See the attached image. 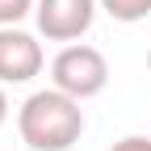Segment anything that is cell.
<instances>
[{"label":"cell","instance_id":"6da1fadb","mask_svg":"<svg viewBox=\"0 0 151 151\" xmlns=\"http://www.w3.org/2000/svg\"><path fill=\"white\" fill-rule=\"evenodd\" d=\"M17 130H21V143L29 151H67L84 134V109L76 97L50 84L25 97V105L17 109Z\"/></svg>","mask_w":151,"mask_h":151},{"label":"cell","instance_id":"8992f818","mask_svg":"<svg viewBox=\"0 0 151 151\" xmlns=\"http://www.w3.org/2000/svg\"><path fill=\"white\" fill-rule=\"evenodd\" d=\"M38 9V0H0V25H21Z\"/></svg>","mask_w":151,"mask_h":151},{"label":"cell","instance_id":"52a82bcc","mask_svg":"<svg viewBox=\"0 0 151 151\" xmlns=\"http://www.w3.org/2000/svg\"><path fill=\"white\" fill-rule=\"evenodd\" d=\"M109 151H151V139L147 134H126V139H118Z\"/></svg>","mask_w":151,"mask_h":151},{"label":"cell","instance_id":"7a4b0ae2","mask_svg":"<svg viewBox=\"0 0 151 151\" xmlns=\"http://www.w3.org/2000/svg\"><path fill=\"white\" fill-rule=\"evenodd\" d=\"M50 80H55L59 92H67V97H76V101H88V97H101L105 92L109 63H105V55L97 46L67 42L59 55H55V63H50Z\"/></svg>","mask_w":151,"mask_h":151},{"label":"cell","instance_id":"9c48e42d","mask_svg":"<svg viewBox=\"0 0 151 151\" xmlns=\"http://www.w3.org/2000/svg\"><path fill=\"white\" fill-rule=\"evenodd\" d=\"M147 71H151V50H147Z\"/></svg>","mask_w":151,"mask_h":151},{"label":"cell","instance_id":"5b68a950","mask_svg":"<svg viewBox=\"0 0 151 151\" xmlns=\"http://www.w3.org/2000/svg\"><path fill=\"white\" fill-rule=\"evenodd\" d=\"M101 9L113 17V21L134 25V21H143V17L151 13V0H101Z\"/></svg>","mask_w":151,"mask_h":151},{"label":"cell","instance_id":"277c9868","mask_svg":"<svg viewBox=\"0 0 151 151\" xmlns=\"http://www.w3.org/2000/svg\"><path fill=\"white\" fill-rule=\"evenodd\" d=\"M46 55L34 34L17 25H0V84H29L42 71Z\"/></svg>","mask_w":151,"mask_h":151},{"label":"cell","instance_id":"ba28073f","mask_svg":"<svg viewBox=\"0 0 151 151\" xmlns=\"http://www.w3.org/2000/svg\"><path fill=\"white\" fill-rule=\"evenodd\" d=\"M9 122V97H4V84H0V126Z\"/></svg>","mask_w":151,"mask_h":151},{"label":"cell","instance_id":"3957f363","mask_svg":"<svg viewBox=\"0 0 151 151\" xmlns=\"http://www.w3.org/2000/svg\"><path fill=\"white\" fill-rule=\"evenodd\" d=\"M97 9H101V0H38L34 21L46 42H76L92 29Z\"/></svg>","mask_w":151,"mask_h":151}]
</instances>
